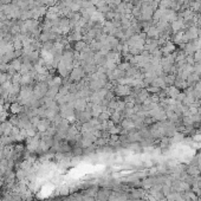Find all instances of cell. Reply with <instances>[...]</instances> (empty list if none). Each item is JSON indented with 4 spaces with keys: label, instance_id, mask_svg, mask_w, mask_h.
<instances>
[{
    "label": "cell",
    "instance_id": "6da1fadb",
    "mask_svg": "<svg viewBox=\"0 0 201 201\" xmlns=\"http://www.w3.org/2000/svg\"><path fill=\"white\" fill-rule=\"evenodd\" d=\"M174 50H175V46L173 45V43H167V45L162 49V52L168 56V55H170L174 51Z\"/></svg>",
    "mask_w": 201,
    "mask_h": 201
},
{
    "label": "cell",
    "instance_id": "7a4b0ae2",
    "mask_svg": "<svg viewBox=\"0 0 201 201\" xmlns=\"http://www.w3.org/2000/svg\"><path fill=\"white\" fill-rule=\"evenodd\" d=\"M193 11H201V3L200 1H193L191 4Z\"/></svg>",
    "mask_w": 201,
    "mask_h": 201
},
{
    "label": "cell",
    "instance_id": "3957f363",
    "mask_svg": "<svg viewBox=\"0 0 201 201\" xmlns=\"http://www.w3.org/2000/svg\"><path fill=\"white\" fill-rule=\"evenodd\" d=\"M194 62H201V49L195 51V55H194Z\"/></svg>",
    "mask_w": 201,
    "mask_h": 201
}]
</instances>
